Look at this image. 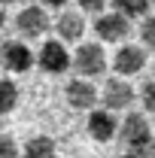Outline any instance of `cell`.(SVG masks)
Instances as JSON below:
<instances>
[{
    "label": "cell",
    "mask_w": 155,
    "mask_h": 158,
    "mask_svg": "<svg viewBox=\"0 0 155 158\" xmlns=\"http://www.w3.org/2000/svg\"><path fill=\"white\" fill-rule=\"evenodd\" d=\"M43 3H46V6H55V9H61V6H64L67 0H43Z\"/></svg>",
    "instance_id": "cell-20"
},
{
    "label": "cell",
    "mask_w": 155,
    "mask_h": 158,
    "mask_svg": "<svg viewBox=\"0 0 155 158\" xmlns=\"http://www.w3.org/2000/svg\"><path fill=\"white\" fill-rule=\"evenodd\" d=\"M0 158H19V146L9 134H0Z\"/></svg>",
    "instance_id": "cell-16"
},
{
    "label": "cell",
    "mask_w": 155,
    "mask_h": 158,
    "mask_svg": "<svg viewBox=\"0 0 155 158\" xmlns=\"http://www.w3.org/2000/svg\"><path fill=\"white\" fill-rule=\"evenodd\" d=\"M67 103L73 106V110H91L97 100V88L88 82V79H73V82H67Z\"/></svg>",
    "instance_id": "cell-9"
},
{
    "label": "cell",
    "mask_w": 155,
    "mask_h": 158,
    "mask_svg": "<svg viewBox=\"0 0 155 158\" xmlns=\"http://www.w3.org/2000/svg\"><path fill=\"white\" fill-rule=\"evenodd\" d=\"M140 98H143V106H146L149 113H155V79H149V82L143 85V94H140Z\"/></svg>",
    "instance_id": "cell-17"
},
{
    "label": "cell",
    "mask_w": 155,
    "mask_h": 158,
    "mask_svg": "<svg viewBox=\"0 0 155 158\" xmlns=\"http://www.w3.org/2000/svg\"><path fill=\"white\" fill-rule=\"evenodd\" d=\"M0 64H3V70H9V73H27L31 64H34V52H31L24 43H3V49H0Z\"/></svg>",
    "instance_id": "cell-2"
},
{
    "label": "cell",
    "mask_w": 155,
    "mask_h": 158,
    "mask_svg": "<svg viewBox=\"0 0 155 158\" xmlns=\"http://www.w3.org/2000/svg\"><path fill=\"white\" fill-rule=\"evenodd\" d=\"M24 158H55V143L49 137H31L24 146Z\"/></svg>",
    "instance_id": "cell-12"
},
{
    "label": "cell",
    "mask_w": 155,
    "mask_h": 158,
    "mask_svg": "<svg viewBox=\"0 0 155 158\" xmlns=\"http://www.w3.org/2000/svg\"><path fill=\"white\" fill-rule=\"evenodd\" d=\"M113 3H116V12L125 19H140L149 9V0H113Z\"/></svg>",
    "instance_id": "cell-14"
},
{
    "label": "cell",
    "mask_w": 155,
    "mask_h": 158,
    "mask_svg": "<svg viewBox=\"0 0 155 158\" xmlns=\"http://www.w3.org/2000/svg\"><path fill=\"white\" fill-rule=\"evenodd\" d=\"M134 158H155V143L149 140V143H143V146H134V149H128Z\"/></svg>",
    "instance_id": "cell-18"
},
{
    "label": "cell",
    "mask_w": 155,
    "mask_h": 158,
    "mask_svg": "<svg viewBox=\"0 0 155 158\" xmlns=\"http://www.w3.org/2000/svg\"><path fill=\"white\" fill-rule=\"evenodd\" d=\"M3 24H6V15H3V9H0V27H3Z\"/></svg>",
    "instance_id": "cell-21"
},
{
    "label": "cell",
    "mask_w": 155,
    "mask_h": 158,
    "mask_svg": "<svg viewBox=\"0 0 155 158\" xmlns=\"http://www.w3.org/2000/svg\"><path fill=\"white\" fill-rule=\"evenodd\" d=\"M143 64H146V52L140 46H122L113 58V67H116L119 76H134L143 70Z\"/></svg>",
    "instance_id": "cell-6"
},
{
    "label": "cell",
    "mask_w": 155,
    "mask_h": 158,
    "mask_svg": "<svg viewBox=\"0 0 155 158\" xmlns=\"http://www.w3.org/2000/svg\"><path fill=\"white\" fill-rule=\"evenodd\" d=\"M128 31H131V24L125 15H119V12H107V15H100L94 21V34L100 40H107V43H119V40L128 37Z\"/></svg>",
    "instance_id": "cell-4"
},
{
    "label": "cell",
    "mask_w": 155,
    "mask_h": 158,
    "mask_svg": "<svg viewBox=\"0 0 155 158\" xmlns=\"http://www.w3.org/2000/svg\"><path fill=\"white\" fill-rule=\"evenodd\" d=\"M70 64L76 67L82 76H100L107 70V55H103V49L97 43H85V46L76 49V55L70 58Z\"/></svg>",
    "instance_id": "cell-1"
},
{
    "label": "cell",
    "mask_w": 155,
    "mask_h": 158,
    "mask_svg": "<svg viewBox=\"0 0 155 158\" xmlns=\"http://www.w3.org/2000/svg\"><path fill=\"white\" fill-rule=\"evenodd\" d=\"M122 158H134V155H131V152H125V155H122Z\"/></svg>",
    "instance_id": "cell-23"
},
{
    "label": "cell",
    "mask_w": 155,
    "mask_h": 158,
    "mask_svg": "<svg viewBox=\"0 0 155 158\" xmlns=\"http://www.w3.org/2000/svg\"><path fill=\"white\" fill-rule=\"evenodd\" d=\"M40 67L46 70V73H64L67 67H70V55H67V49H64V43L58 40H49V43H43V49H40Z\"/></svg>",
    "instance_id": "cell-3"
},
{
    "label": "cell",
    "mask_w": 155,
    "mask_h": 158,
    "mask_svg": "<svg viewBox=\"0 0 155 158\" xmlns=\"http://www.w3.org/2000/svg\"><path fill=\"white\" fill-rule=\"evenodd\" d=\"M122 140L128 143V149L134 146H143L152 140V131H149V122L140 116V113H131V116L122 122Z\"/></svg>",
    "instance_id": "cell-7"
},
{
    "label": "cell",
    "mask_w": 155,
    "mask_h": 158,
    "mask_svg": "<svg viewBox=\"0 0 155 158\" xmlns=\"http://www.w3.org/2000/svg\"><path fill=\"white\" fill-rule=\"evenodd\" d=\"M88 134L97 140V143H107V140L116 137V118L113 113H103V110H97L88 116Z\"/></svg>",
    "instance_id": "cell-10"
},
{
    "label": "cell",
    "mask_w": 155,
    "mask_h": 158,
    "mask_svg": "<svg viewBox=\"0 0 155 158\" xmlns=\"http://www.w3.org/2000/svg\"><path fill=\"white\" fill-rule=\"evenodd\" d=\"M103 103L107 110H128L134 103V88L125 79H110L103 85Z\"/></svg>",
    "instance_id": "cell-8"
},
{
    "label": "cell",
    "mask_w": 155,
    "mask_h": 158,
    "mask_svg": "<svg viewBox=\"0 0 155 158\" xmlns=\"http://www.w3.org/2000/svg\"><path fill=\"white\" fill-rule=\"evenodd\" d=\"M15 27H19L24 37H43L49 31V15L40 6H27V9H21L19 15H15Z\"/></svg>",
    "instance_id": "cell-5"
},
{
    "label": "cell",
    "mask_w": 155,
    "mask_h": 158,
    "mask_svg": "<svg viewBox=\"0 0 155 158\" xmlns=\"http://www.w3.org/2000/svg\"><path fill=\"white\" fill-rule=\"evenodd\" d=\"M0 3H19V0H0Z\"/></svg>",
    "instance_id": "cell-22"
},
{
    "label": "cell",
    "mask_w": 155,
    "mask_h": 158,
    "mask_svg": "<svg viewBox=\"0 0 155 158\" xmlns=\"http://www.w3.org/2000/svg\"><path fill=\"white\" fill-rule=\"evenodd\" d=\"M140 40H143L149 49H155V15H149V19L143 21V27H140Z\"/></svg>",
    "instance_id": "cell-15"
},
{
    "label": "cell",
    "mask_w": 155,
    "mask_h": 158,
    "mask_svg": "<svg viewBox=\"0 0 155 158\" xmlns=\"http://www.w3.org/2000/svg\"><path fill=\"white\" fill-rule=\"evenodd\" d=\"M103 3H107V0H79V6H82V9H88V12H100V9H103Z\"/></svg>",
    "instance_id": "cell-19"
},
{
    "label": "cell",
    "mask_w": 155,
    "mask_h": 158,
    "mask_svg": "<svg viewBox=\"0 0 155 158\" xmlns=\"http://www.w3.org/2000/svg\"><path fill=\"white\" fill-rule=\"evenodd\" d=\"M15 103H19V88H15V82L0 79V116H3V113H12Z\"/></svg>",
    "instance_id": "cell-13"
},
{
    "label": "cell",
    "mask_w": 155,
    "mask_h": 158,
    "mask_svg": "<svg viewBox=\"0 0 155 158\" xmlns=\"http://www.w3.org/2000/svg\"><path fill=\"white\" fill-rule=\"evenodd\" d=\"M55 31H58V37L64 40V43H76V40H82V34H85V21H82L79 12H61Z\"/></svg>",
    "instance_id": "cell-11"
}]
</instances>
